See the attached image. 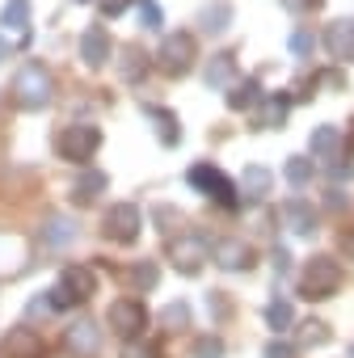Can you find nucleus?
Returning a JSON list of instances; mask_svg holds the SVG:
<instances>
[{"label":"nucleus","instance_id":"1","mask_svg":"<svg viewBox=\"0 0 354 358\" xmlns=\"http://www.w3.org/2000/svg\"><path fill=\"white\" fill-rule=\"evenodd\" d=\"M13 97H17L22 110H43V106H51V97H55V76H51V68L38 64V59L22 64V72L13 76Z\"/></svg>","mask_w":354,"mask_h":358},{"label":"nucleus","instance_id":"2","mask_svg":"<svg viewBox=\"0 0 354 358\" xmlns=\"http://www.w3.org/2000/svg\"><path fill=\"white\" fill-rule=\"evenodd\" d=\"M97 148H101V131H97L93 122H72V127H64L59 139H55L59 160H72V164H89V160L97 156Z\"/></svg>","mask_w":354,"mask_h":358},{"label":"nucleus","instance_id":"3","mask_svg":"<svg viewBox=\"0 0 354 358\" xmlns=\"http://www.w3.org/2000/svg\"><path fill=\"white\" fill-rule=\"evenodd\" d=\"M299 287H304L308 299H329V295L341 287V262L329 257V253L308 257V266H304V274H299Z\"/></svg>","mask_w":354,"mask_h":358},{"label":"nucleus","instance_id":"4","mask_svg":"<svg viewBox=\"0 0 354 358\" xmlns=\"http://www.w3.org/2000/svg\"><path fill=\"white\" fill-rule=\"evenodd\" d=\"M194 59H199V43H194V34L177 30V34H164V38H160V51H156L160 72H169V76H186V72L194 68Z\"/></svg>","mask_w":354,"mask_h":358},{"label":"nucleus","instance_id":"5","mask_svg":"<svg viewBox=\"0 0 354 358\" xmlns=\"http://www.w3.org/2000/svg\"><path fill=\"white\" fill-rule=\"evenodd\" d=\"M190 186H194V190H203L207 199H215V203H220V207H228V211L241 203L236 182H228V177H224L215 164H194V169H190Z\"/></svg>","mask_w":354,"mask_h":358},{"label":"nucleus","instance_id":"6","mask_svg":"<svg viewBox=\"0 0 354 358\" xmlns=\"http://www.w3.org/2000/svg\"><path fill=\"white\" fill-rule=\"evenodd\" d=\"M169 257H173V266L182 270V274H199L203 262L211 257V245H207V236H199V232H182V236L169 245Z\"/></svg>","mask_w":354,"mask_h":358},{"label":"nucleus","instance_id":"7","mask_svg":"<svg viewBox=\"0 0 354 358\" xmlns=\"http://www.w3.org/2000/svg\"><path fill=\"white\" fill-rule=\"evenodd\" d=\"M139 228H143V215H139L135 203H114V207L106 211V224H101V232H106L114 245H131V241L139 236Z\"/></svg>","mask_w":354,"mask_h":358},{"label":"nucleus","instance_id":"8","mask_svg":"<svg viewBox=\"0 0 354 358\" xmlns=\"http://www.w3.org/2000/svg\"><path fill=\"white\" fill-rule=\"evenodd\" d=\"M106 320H110V329H114L122 341H131V337H139V333L148 329V308H143L139 299H114L110 312H106Z\"/></svg>","mask_w":354,"mask_h":358},{"label":"nucleus","instance_id":"9","mask_svg":"<svg viewBox=\"0 0 354 358\" xmlns=\"http://www.w3.org/2000/svg\"><path fill=\"white\" fill-rule=\"evenodd\" d=\"M64 345H68V354H76V358H97V350H101V329H97L93 320H72L68 333H64Z\"/></svg>","mask_w":354,"mask_h":358},{"label":"nucleus","instance_id":"10","mask_svg":"<svg viewBox=\"0 0 354 358\" xmlns=\"http://www.w3.org/2000/svg\"><path fill=\"white\" fill-rule=\"evenodd\" d=\"M5 354H9V358H43V354H47V341H43L38 329L17 324V329L5 333Z\"/></svg>","mask_w":354,"mask_h":358},{"label":"nucleus","instance_id":"11","mask_svg":"<svg viewBox=\"0 0 354 358\" xmlns=\"http://www.w3.org/2000/svg\"><path fill=\"white\" fill-rule=\"evenodd\" d=\"M110 55H114L110 34L101 26H85V34H80V59H85V68H106Z\"/></svg>","mask_w":354,"mask_h":358},{"label":"nucleus","instance_id":"12","mask_svg":"<svg viewBox=\"0 0 354 358\" xmlns=\"http://www.w3.org/2000/svg\"><path fill=\"white\" fill-rule=\"evenodd\" d=\"M278 220H283V228L295 232V236H312V232H316V211H312L308 199H287V203L278 207Z\"/></svg>","mask_w":354,"mask_h":358},{"label":"nucleus","instance_id":"13","mask_svg":"<svg viewBox=\"0 0 354 358\" xmlns=\"http://www.w3.org/2000/svg\"><path fill=\"white\" fill-rule=\"evenodd\" d=\"M211 257H215V266H224V270H249V266H253V249H249L241 236L215 241V245H211Z\"/></svg>","mask_w":354,"mask_h":358},{"label":"nucleus","instance_id":"14","mask_svg":"<svg viewBox=\"0 0 354 358\" xmlns=\"http://www.w3.org/2000/svg\"><path fill=\"white\" fill-rule=\"evenodd\" d=\"M59 287L76 299V303H85V299H93L97 295V274L89 270V266H64V274H59Z\"/></svg>","mask_w":354,"mask_h":358},{"label":"nucleus","instance_id":"15","mask_svg":"<svg viewBox=\"0 0 354 358\" xmlns=\"http://www.w3.org/2000/svg\"><path fill=\"white\" fill-rule=\"evenodd\" d=\"M270 186H274V177H270L266 164H245V173L236 177V194L249 199V203H262L270 194Z\"/></svg>","mask_w":354,"mask_h":358},{"label":"nucleus","instance_id":"16","mask_svg":"<svg viewBox=\"0 0 354 358\" xmlns=\"http://www.w3.org/2000/svg\"><path fill=\"white\" fill-rule=\"evenodd\" d=\"M325 51H329V59H337V64L354 59V22H350V17H341V22H333V26L325 30Z\"/></svg>","mask_w":354,"mask_h":358},{"label":"nucleus","instance_id":"17","mask_svg":"<svg viewBox=\"0 0 354 358\" xmlns=\"http://www.w3.org/2000/svg\"><path fill=\"white\" fill-rule=\"evenodd\" d=\"M106 186H110V177L101 169H80L76 182H72V203L89 207V203H97V194H106Z\"/></svg>","mask_w":354,"mask_h":358},{"label":"nucleus","instance_id":"18","mask_svg":"<svg viewBox=\"0 0 354 358\" xmlns=\"http://www.w3.org/2000/svg\"><path fill=\"white\" fill-rule=\"evenodd\" d=\"M203 85L215 89V93L232 89V85H236V59H232L228 51H224V55H211V64H207V72H203Z\"/></svg>","mask_w":354,"mask_h":358},{"label":"nucleus","instance_id":"19","mask_svg":"<svg viewBox=\"0 0 354 358\" xmlns=\"http://www.w3.org/2000/svg\"><path fill=\"white\" fill-rule=\"evenodd\" d=\"M143 114L156 122V139H160L164 148H177V143H182V122H177L173 110H164V106H143Z\"/></svg>","mask_w":354,"mask_h":358},{"label":"nucleus","instance_id":"20","mask_svg":"<svg viewBox=\"0 0 354 358\" xmlns=\"http://www.w3.org/2000/svg\"><path fill=\"white\" fill-rule=\"evenodd\" d=\"M341 152V131L337 127H312V135H308V156L312 160H329V156H337Z\"/></svg>","mask_w":354,"mask_h":358},{"label":"nucleus","instance_id":"21","mask_svg":"<svg viewBox=\"0 0 354 358\" xmlns=\"http://www.w3.org/2000/svg\"><path fill=\"white\" fill-rule=\"evenodd\" d=\"M287 114H291V97H287V93H270V97H262L257 127H266V131H278V127L287 122Z\"/></svg>","mask_w":354,"mask_h":358},{"label":"nucleus","instance_id":"22","mask_svg":"<svg viewBox=\"0 0 354 358\" xmlns=\"http://www.w3.org/2000/svg\"><path fill=\"white\" fill-rule=\"evenodd\" d=\"M76 241V224L68 220V215H51L47 224H43V245L47 249H68Z\"/></svg>","mask_w":354,"mask_h":358},{"label":"nucleus","instance_id":"23","mask_svg":"<svg viewBox=\"0 0 354 358\" xmlns=\"http://www.w3.org/2000/svg\"><path fill=\"white\" fill-rule=\"evenodd\" d=\"M257 101H262V85H257L253 76H249V80H236V85L228 89V110H236V114H241V110H253Z\"/></svg>","mask_w":354,"mask_h":358},{"label":"nucleus","instance_id":"24","mask_svg":"<svg viewBox=\"0 0 354 358\" xmlns=\"http://www.w3.org/2000/svg\"><path fill=\"white\" fill-rule=\"evenodd\" d=\"M30 0H9L5 9H0V26H9V30H17V34H30Z\"/></svg>","mask_w":354,"mask_h":358},{"label":"nucleus","instance_id":"25","mask_svg":"<svg viewBox=\"0 0 354 358\" xmlns=\"http://www.w3.org/2000/svg\"><path fill=\"white\" fill-rule=\"evenodd\" d=\"M143 72H148V55L139 51V47H122V59H118V76L122 80H143Z\"/></svg>","mask_w":354,"mask_h":358},{"label":"nucleus","instance_id":"26","mask_svg":"<svg viewBox=\"0 0 354 358\" xmlns=\"http://www.w3.org/2000/svg\"><path fill=\"white\" fill-rule=\"evenodd\" d=\"M228 22H232V5H228V0H215V5L203 9V30L207 34H224Z\"/></svg>","mask_w":354,"mask_h":358},{"label":"nucleus","instance_id":"27","mask_svg":"<svg viewBox=\"0 0 354 358\" xmlns=\"http://www.w3.org/2000/svg\"><path fill=\"white\" fill-rule=\"evenodd\" d=\"M283 173H287L291 186H308L312 173H316V164H312V156H291V160L283 164Z\"/></svg>","mask_w":354,"mask_h":358},{"label":"nucleus","instance_id":"28","mask_svg":"<svg viewBox=\"0 0 354 358\" xmlns=\"http://www.w3.org/2000/svg\"><path fill=\"white\" fill-rule=\"evenodd\" d=\"M156 282H160L156 262H139V266H131V287H135V291H152Z\"/></svg>","mask_w":354,"mask_h":358},{"label":"nucleus","instance_id":"29","mask_svg":"<svg viewBox=\"0 0 354 358\" xmlns=\"http://www.w3.org/2000/svg\"><path fill=\"white\" fill-rule=\"evenodd\" d=\"M291 320H295V312H291V303H287V299H274V303L266 308V324H270L274 333L291 329Z\"/></svg>","mask_w":354,"mask_h":358},{"label":"nucleus","instance_id":"30","mask_svg":"<svg viewBox=\"0 0 354 358\" xmlns=\"http://www.w3.org/2000/svg\"><path fill=\"white\" fill-rule=\"evenodd\" d=\"M160 324H164V329H173V333H177V329H186V324H190V308H186L182 299H177V303H164Z\"/></svg>","mask_w":354,"mask_h":358},{"label":"nucleus","instance_id":"31","mask_svg":"<svg viewBox=\"0 0 354 358\" xmlns=\"http://www.w3.org/2000/svg\"><path fill=\"white\" fill-rule=\"evenodd\" d=\"M135 13H139V26H143V30H160V26H164V13H160L156 0H139Z\"/></svg>","mask_w":354,"mask_h":358},{"label":"nucleus","instance_id":"32","mask_svg":"<svg viewBox=\"0 0 354 358\" xmlns=\"http://www.w3.org/2000/svg\"><path fill=\"white\" fill-rule=\"evenodd\" d=\"M329 341V329L320 324V320H308V324H299V345L308 350V345H325Z\"/></svg>","mask_w":354,"mask_h":358},{"label":"nucleus","instance_id":"33","mask_svg":"<svg viewBox=\"0 0 354 358\" xmlns=\"http://www.w3.org/2000/svg\"><path fill=\"white\" fill-rule=\"evenodd\" d=\"M291 51H295L299 59H308V55L316 51V34H312V30H295V34H291Z\"/></svg>","mask_w":354,"mask_h":358},{"label":"nucleus","instance_id":"34","mask_svg":"<svg viewBox=\"0 0 354 358\" xmlns=\"http://www.w3.org/2000/svg\"><path fill=\"white\" fill-rule=\"evenodd\" d=\"M190 354H194V358H224V341H220V337H199Z\"/></svg>","mask_w":354,"mask_h":358},{"label":"nucleus","instance_id":"35","mask_svg":"<svg viewBox=\"0 0 354 358\" xmlns=\"http://www.w3.org/2000/svg\"><path fill=\"white\" fill-rule=\"evenodd\" d=\"M122 358H156V345H152V341H139V337H131V341L122 345Z\"/></svg>","mask_w":354,"mask_h":358},{"label":"nucleus","instance_id":"36","mask_svg":"<svg viewBox=\"0 0 354 358\" xmlns=\"http://www.w3.org/2000/svg\"><path fill=\"white\" fill-rule=\"evenodd\" d=\"M30 316H51L55 312V303H51V295H43V299H30V308H26Z\"/></svg>","mask_w":354,"mask_h":358},{"label":"nucleus","instance_id":"37","mask_svg":"<svg viewBox=\"0 0 354 358\" xmlns=\"http://www.w3.org/2000/svg\"><path fill=\"white\" fill-rule=\"evenodd\" d=\"M266 358H295V345H287V341H270V345H266Z\"/></svg>","mask_w":354,"mask_h":358},{"label":"nucleus","instance_id":"38","mask_svg":"<svg viewBox=\"0 0 354 358\" xmlns=\"http://www.w3.org/2000/svg\"><path fill=\"white\" fill-rule=\"evenodd\" d=\"M329 173H333V182H350V177H354V164H350V156H346V164H333Z\"/></svg>","mask_w":354,"mask_h":358},{"label":"nucleus","instance_id":"39","mask_svg":"<svg viewBox=\"0 0 354 358\" xmlns=\"http://www.w3.org/2000/svg\"><path fill=\"white\" fill-rule=\"evenodd\" d=\"M291 13H308V9H320V0H283Z\"/></svg>","mask_w":354,"mask_h":358},{"label":"nucleus","instance_id":"40","mask_svg":"<svg viewBox=\"0 0 354 358\" xmlns=\"http://www.w3.org/2000/svg\"><path fill=\"white\" fill-rule=\"evenodd\" d=\"M127 5H131V0H101V13H106V17H118Z\"/></svg>","mask_w":354,"mask_h":358},{"label":"nucleus","instance_id":"41","mask_svg":"<svg viewBox=\"0 0 354 358\" xmlns=\"http://www.w3.org/2000/svg\"><path fill=\"white\" fill-rule=\"evenodd\" d=\"M274 270H278V274L291 270V253H287V249H274Z\"/></svg>","mask_w":354,"mask_h":358},{"label":"nucleus","instance_id":"42","mask_svg":"<svg viewBox=\"0 0 354 358\" xmlns=\"http://www.w3.org/2000/svg\"><path fill=\"white\" fill-rule=\"evenodd\" d=\"M325 207H329V211H341V207H346V199H341V190H337V186L329 190V199H325Z\"/></svg>","mask_w":354,"mask_h":358},{"label":"nucleus","instance_id":"43","mask_svg":"<svg viewBox=\"0 0 354 358\" xmlns=\"http://www.w3.org/2000/svg\"><path fill=\"white\" fill-rule=\"evenodd\" d=\"M5 55H9V47H5V38H0V59H5Z\"/></svg>","mask_w":354,"mask_h":358},{"label":"nucleus","instance_id":"44","mask_svg":"<svg viewBox=\"0 0 354 358\" xmlns=\"http://www.w3.org/2000/svg\"><path fill=\"white\" fill-rule=\"evenodd\" d=\"M76 5H89V0H76Z\"/></svg>","mask_w":354,"mask_h":358},{"label":"nucleus","instance_id":"45","mask_svg":"<svg viewBox=\"0 0 354 358\" xmlns=\"http://www.w3.org/2000/svg\"><path fill=\"white\" fill-rule=\"evenodd\" d=\"M350 358H354V345H350Z\"/></svg>","mask_w":354,"mask_h":358}]
</instances>
